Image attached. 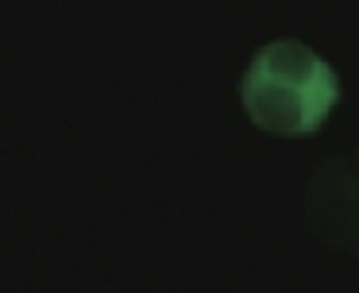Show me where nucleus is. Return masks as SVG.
Listing matches in <instances>:
<instances>
[{
  "label": "nucleus",
  "mask_w": 359,
  "mask_h": 293,
  "mask_svg": "<svg viewBox=\"0 0 359 293\" xmlns=\"http://www.w3.org/2000/svg\"><path fill=\"white\" fill-rule=\"evenodd\" d=\"M336 104V74L309 46L282 39L259 50L243 77V108L271 135H309Z\"/></svg>",
  "instance_id": "obj_1"
}]
</instances>
